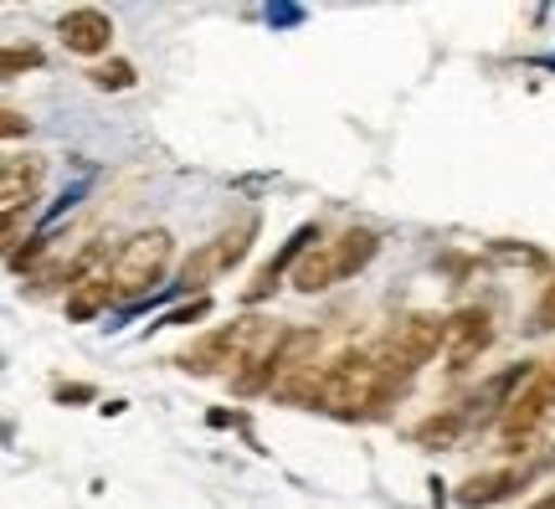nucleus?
<instances>
[{
    "label": "nucleus",
    "instance_id": "obj_1",
    "mask_svg": "<svg viewBox=\"0 0 555 509\" xmlns=\"http://www.w3.org/2000/svg\"><path fill=\"white\" fill-rule=\"evenodd\" d=\"M176 257V237L165 227H150V232H134L124 242L114 263H108V283H114V298H144L159 289V278Z\"/></svg>",
    "mask_w": 555,
    "mask_h": 509
},
{
    "label": "nucleus",
    "instance_id": "obj_2",
    "mask_svg": "<svg viewBox=\"0 0 555 509\" xmlns=\"http://www.w3.org/2000/svg\"><path fill=\"white\" fill-rule=\"evenodd\" d=\"M268 330V319H258V314H242L237 325H221V330L201 334L196 345H185V351L176 355L180 371L191 376H232L242 371V360H247V351L258 345V334Z\"/></svg>",
    "mask_w": 555,
    "mask_h": 509
},
{
    "label": "nucleus",
    "instance_id": "obj_3",
    "mask_svg": "<svg viewBox=\"0 0 555 509\" xmlns=\"http://www.w3.org/2000/svg\"><path fill=\"white\" fill-rule=\"evenodd\" d=\"M551 417H555V371L551 366H540V371L519 386V396L509 402V411L499 417V443H504L509 453H525Z\"/></svg>",
    "mask_w": 555,
    "mask_h": 509
},
{
    "label": "nucleus",
    "instance_id": "obj_4",
    "mask_svg": "<svg viewBox=\"0 0 555 509\" xmlns=\"http://www.w3.org/2000/svg\"><path fill=\"white\" fill-rule=\"evenodd\" d=\"M494 345V314L483 304H463L457 314H448V345H442V366L448 376H463L478 366V355Z\"/></svg>",
    "mask_w": 555,
    "mask_h": 509
},
{
    "label": "nucleus",
    "instance_id": "obj_5",
    "mask_svg": "<svg viewBox=\"0 0 555 509\" xmlns=\"http://www.w3.org/2000/svg\"><path fill=\"white\" fill-rule=\"evenodd\" d=\"M386 340H391V351L406 355L416 371H422V366H427L433 355H442V345H448V314L416 309V314H406V319H397Z\"/></svg>",
    "mask_w": 555,
    "mask_h": 509
},
{
    "label": "nucleus",
    "instance_id": "obj_6",
    "mask_svg": "<svg viewBox=\"0 0 555 509\" xmlns=\"http://www.w3.org/2000/svg\"><path fill=\"white\" fill-rule=\"evenodd\" d=\"M57 37H62V47L78 52V58H103L108 41H114V21H108V11H99V5H73V11L57 21Z\"/></svg>",
    "mask_w": 555,
    "mask_h": 509
},
{
    "label": "nucleus",
    "instance_id": "obj_7",
    "mask_svg": "<svg viewBox=\"0 0 555 509\" xmlns=\"http://www.w3.org/2000/svg\"><path fill=\"white\" fill-rule=\"evenodd\" d=\"M309 242H319V227H298V232L283 242V253L268 257L258 273H253V283L242 289V304H262V298L273 294L278 283H283V273H288V268H298V257L309 253Z\"/></svg>",
    "mask_w": 555,
    "mask_h": 509
},
{
    "label": "nucleus",
    "instance_id": "obj_8",
    "mask_svg": "<svg viewBox=\"0 0 555 509\" xmlns=\"http://www.w3.org/2000/svg\"><path fill=\"white\" fill-rule=\"evenodd\" d=\"M525 469H483L474 479H463L457 484V505L463 509H489V505H504L515 489H525Z\"/></svg>",
    "mask_w": 555,
    "mask_h": 509
},
{
    "label": "nucleus",
    "instance_id": "obj_9",
    "mask_svg": "<svg viewBox=\"0 0 555 509\" xmlns=\"http://www.w3.org/2000/svg\"><path fill=\"white\" fill-rule=\"evenodd\" d=\"M37 186H41V160L31 155L5 160V170H0V212L5 216L31 212L37 206Z\"/></svg>",
    "mask_w": 555,
    "mask_h": 509
},
{
    "label": "nucleus",
    "instance_id": "obj_10",
    "mask_svg": "<svg viewBox=\"0 0 555 509\" xmlns=\"http://www.w3.org/2000/svg\"><path fill=\"white\" fill-rule=\"evenodd\" d=\"M468 432H474V428H468L463 407H442V411H433L427 422H416L412 443H416V448H457Z\"/></svg>",
    "mask_w": 555,
    "mask_h": 509
},
{
    "label": "nucleus",
    "instance_id": "obj_11",
    "mask_svg": "<svg viewBox=\"0 0 555 509\" xmlns=\"http://www.w3.org/2000/svg\"><path fill=\"white\" fill-rule=\"evenodd\" d=\"M335 247V273L339 278H356L371 268V257L380 253V237L371 232V227H350V232L339 237V242H330Z\"/></svg>",
    "mask_w": 555,
    "mask_h": 509
},
{
    "label": "nucleus",
    "instance_id": "obj_12",
    "mask_svg": "<svg viewBox=\"0 0 555 509\" xmlns=\"http://www.w3.org/2000/svg\"><path fill=\"white\" fill-rule=\"evenodd\" d=\"M108 304H114V283H108V268H93V273L82 278L73 294H67V319H73V325H82V319H93V314L108 309Z\"/></svg>",
    "mask_w": 555,
    "mask_h": 509
},
{
    "label": "nucleus",
    "instance_id": "obj_13",
    "mask_svg": "<svg viewBox=\"0 0 555 509\" xmlns=\"http://www.w3.org/2000/svg\"><path fill=\"white\" fill-rule=\"evenodd\" d=\"M335 247L330 242H319L314 253H304L298 257V268H294V289L298 294H324L330 283H335Z\"/></svg>",
    "mask_w": 555,
    "mask_h": 509
},
{
    "label": "nucleus",
    "instance_id": "obj_14",
    "mask_svg": "<svg viewBox=\"0 0 555 509\" xmlns=\"http://www.w3.org/2000/svg\"><path fill=\"white\" fill-rule=\"evenodd\" d=\"M221 273H227V257H221V242L211 237L206 247H196V253L185 257V268H180V289H185V294L196 289V298H201V289H206L211 278H221Z\"/></svg>",
    "mask_w": 555,
    "mask_h": 509
},
{
    "label": "nucleus",
    "instance_id": "obj_15",
    "mask_svg": "<svg viewBox=\"0 0 555 509\" xmlns=\"http://www.w3.org/2000/svg\"><path fill=\"white\" fill-rule=\"evenodd\" d=\"M88 82L99 88V93H124V88H134V62H124V58H108L99 62V67H88Z\"/></svg>",
    "mask_w": 555,
    "mask_h": 509
},
{
    "label": "nucleus",
    "instance_id": "obj_16",
    "mask_svg": "<svg viewBox=\"0 0 555 509\" xmlns=\"http://www.w3.org/2000/svg\"><path fill=\"white\" fill-rule=\"evenodd\" d=\"M253 237H258V216H242L237 227H227V232L217 237V242H221V257H227V268H237L242 257H247Z\"/></svg>",
    "mask_w": 555,
    "mask_h": 509
},
{
    "label": "nucleus",
    "instance_id": "obj_17",
    "mask_svg": "<svg viewBox=\"0 0 555 509\" xmlns=\"http://www.w3.org/2000/svg\"><path fill=\"white\" fill-rule=\"evenodd\" d=\"M41 67V47H5V58H0V73L5 78H21V73H31Z\"/></svg>",
    "mask_w": 555,
    "mask_h": 509
},
{
    "label": "nucleus",
    "instance_id": "obj_18",
    "mask_svg": "<svg viewBox=\"0 0 555 509\" xmlns=\"http://www.w3.org/2000/svg\"><path fill=\"white\" fill-rule=\"evenodd\" d=\"M530 334H551L555 330V278L545 283V294L535 298V309H530V325H525Z\"/></svg>",
    "mask_w": 555,
    "mask_h": 509
},
{
    "label": "nucleus",
    "instance_id": "obj_19",
    "mask_svg": "<svg viewBox=\"0 0 555 509\" xmlns=\"http://www.w3.org/2000/svg\"><path fill=\"white\" fill-rule=\"evenodd\" d=\"M206 314H211V298L201 294V298H191V304H180V309L165 314V325H196V319H206Z\"/></svg>",
    "mask_w": 555,
    "mask_h": 509
},
{
    "label": "nucleus",
    "instance_id": "obj_20",
    "mask_svg": "<svg viewBox=\"0 0 555 509\" xmlns=\"http://www.w3.org/2000/svg\"><path fill=\"white\" fill-rule=\"evenodd\" d=\"M0 135H5V139L31 135V118L21 114V109H0Z\"/></svg>",
    "mask_w": 555,
    "mask_h": 509
},
{
    "label": "nucleus",
    "instance_id": "obj_21",
    "mask_svg": "<svg viewBox=\"0 0 555 509\" xmlns=\"http://www.w3.org/2000/svg\"><path fill=\"white\" fill-rule=\"evenodd\" d=\"M41 253H47V237H37L31 247H16V253H11V273H26V268H31Z\"/></svg>",
    "mask_w": 555,
    "mask_h": 509
},
{
    "label": "nucleus",
    "instance_id": "obj_22",
    "mask_svg": "<svg viewBox=\"0 0 555 509\" xmlns=\"http://www.w3.org/2000/svg\"><path fill=\"white\" fill-rule=\"evenodd\" d=\"M62 402H88V396H93V392H88V386H62Z\"/></svg>",
    "mask_w": 555,
    "mask_h": 509
},
{
    "label": "nucleus",
    "instance_id": "obj_23",
    "mask_svg": "<svg viewBox=\"0 0 555 509\" xmlns=\"http://www.w3.org/2000/svg\"><path fill=\"white\" fill-rule=\"evenodd\" d=\"M530 509H555V494H545V499H540V505H530Z\"/></svg>",
    "mask_w": 555,
    "mask_h": 509
}]
</instances>
